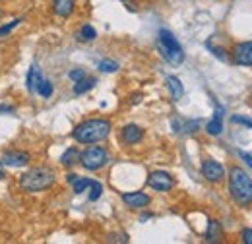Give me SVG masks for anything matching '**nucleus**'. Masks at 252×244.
Instances as JSON below:
<instances>
[{"mask_svg": "<svg viewBox=\"0 0 252 244\" xmlns=\"http://www.w3.org/2000/svg\"><path fill=\"white\" fill-rule=\"evenodd\" d=\"M53 10L57 16L68 18L74 12V0H53Z\"/></svg>", "mask_w": 252, "mask_h": 244, "instance_id": "nucleus-13", "label": "nucleus"}, {"mask_svg": "<svg viewBox=\"0 0 252 244\" xmlns=\"http://www.w3.org/2000/svg\"><path fill=\"white\" fill-rule=\"evenodd\" d=\"M76 179H78V175H68V183H70V184L74 183Z\"/></svg>", "mask_w": 252, "mask_h": 244, "instance_id": "nucleus-32", "label": "nucleus"}, {"mask_svg": "<svg viewBox=\"0 0 252 244\" xmlns=\"http://www.w3.org/2000/svg\"><path fill=\"white\" fill-rule=\"evenodd\" d=\"M0 18H2V10H0Z\"/></svg>", "mask_w": 252, "mask_h": 244, "instance_id": "nucleus-33", "label": "nucleus"}, {"mask_svg": "<svg viewBox=\"0 0 252 244\" xmlns=\"http://www.w3.org/2000/svg\"><path fill=\"white\" fill-rule=\"evenodd\" d=\"M55 181H57L55 171H51L49 167H35L22 175L20 186L26 192H43V190H49Z\"/></svg>", "mask_w": 252, "mask_h": 244, "instance_id": "nucleus-3", "label": "nucleus"}, {"mask_svg": "<svg viewBox=\"0 0 252 244\" xmlns=\"http://www.w3.org/2000/svg\"><path fill=\"white\" fill-rule=\"evenodd\" d=\"M35 92L39 93L41 97H45V99H49L51 95H53V84L49 82V80H41V84L37 86V90Z\"/></svg>", "mask_w": 252, "mask_h": 244, "instance_id": "nucleus-19", "label": "nucleus"}, {"mask_svg": "<svg viewBox=\"0 0 252 244\" xmlns=\"http://www.w3.org/2000/svg\"><path fill=\"white\" fill-rule=\"evenodd\" d=\"M239 155H241V159L249 165V167H252V153H247V152H239Z\"/></svg>", "mask_w": 252, "mask_h": 244, "instance_id": "nucleus-28", "label": "nucleus"}, {"mask_svg": "<svg viewBox=\"0 0 252 244\" xmlns=\"http://www.w3.org/2000/svg\"><path fill=\"white\" fill-rule=\"evenodd\" d=\"M14 109L12 107H8V105H0V113H12Z\"/></svg>", "mask_w": 252, "mask_h": 244, "instance_id": "nucleus-30", "label": "nucleus"}, {"mask_svg": "<svg viewBox=\"0 0 252 244\" xmlns=\"http://www.w3.org/2000/svg\"><path fill=\"white\" fill-rule=\"evenodd\" d=\"M68 78H70L72 82H78V80L86 78V70H84V68H76V70H70V72H68Z\"/></svg>", "mask_w": 252, "mask_h": 244, "instance_id": "nucleus-25", "label": "nucleus"}, {"mask_svg": "<svg viewBox=\"0 0 252 244\" xmlns=\"http://www.w3.org/2000/svg\"><path fill=\"white\" fill-rule=\"evenodd\" d=\"M212 51H214V55H216V57H218L220 61H227V57L223 55V53H225L223 49H220V47H216V49H212Z\"/></svg>", "mask_w": 252, "mask_h": 244, "instance_id": "nucleus-29", "label": "nucleus"}, {"mask_svg": "<svg viewBox=\"0 0 252 244\" xmlns=\"http://www.w3.org/2000/svg\"><path fill=\"white\" fill-rule=\"evenodd\" d=\"M241 239H243L245 244H252V229H245V231L241 233Z\"/></svg>", "mask_w": 252, "mask_h": 244, "instance_id": "nucleus-27", "label": "nucleus"}, {"mask_svg": "<svg viewBox=\"0 0 252 244\" xmlns=\"http://www.w3.org/2000/svg\"><path fill=\"white\" fill-rule=\"evenodd\" d=\"M2 179H4V163L0 161V181H2Z\"/></svg>", "mask_w": 252, "mask_h": 244, "instance_id": "nucleus-31", "label": "nucleus"}, {"mask_svg": "<svg viewBox=\"0 0 252 244\" xmlns=\"http://www.w3.org/2000/svg\"><path fill=\"white\" fill-rule=\"evenodd\" d=\"M111 134V122L105 119H92L78 124L72 132V138L78 144H97Z\"/></svg>", "mask_w": 252, "mask_h": 244, "instance_id": "nucleus-1", "label": "nucleus"}, {"mask_svg": "<svg viewBox=\"0 0 252 244\" xmlns=\"http://www.w3.org/2000/svg\"><path fill=\"white\" fill-rule=\"evenodd\" d=\"M142 138H144V130L140 126H136V124H128V126L123 128V132H121V140L125 142L126 146H134Z\"/></svg>", "mask_w": 252, "mask_h": 244, "instance_id": "nucleus-11", "label": "nucleus"}, {"mask_svg": "<svg viewBox=\"0 0 252 244\" xmlns=\"http://www.w3.org/2000/svg\"><path fill=\"white\" fill-rule=\"evenodd\" d=\"M167 88H169V92L173 95V101H179L183 97V93H185V88H183L181 80L175 78V76H169L167 78Z\"/></svg>", "mask_w": 252, "mask_h": 244, "instance_id": "nucleus-14", "label": "nucleus"}, {"mask_svg": "<svg viewBox=\"0 0 252 244\" xmlns=\"http://www.w3.org/2000/svg\"><path fill=\"white\" fill-rule=\"evenodd\" d=\"M148 186L158 190V192H169L175 186V179L165 171H154L148 177Z\"/></svg>", "mask_w": 252, "mask_h": 244, "instance_id": "nucleus-6", "label": "nucleus"}, {"mask_svg": "<svg viewBox=\"0 0 252 244\" xmlns=\"http://www.w3.org/2000/svg\"><path fill=\"white\" fill-rule=\"evenodd\" d=\"M99 70H101V72H107V74H111V72H117V70H119V62H115V61H101V62H99Z\"/></svg>", "mask_w": 252, "mask_h": 244, "instance_id": "nucleus-21", "label": "nucleus"}, {"mask_svg": "<svg viewBox=\"0 0 252 244\" xmlns=\"http://www.w3.org/2000/svg\"><path fill=\"white\" fill-rule=\"evenodd\" d=\"M202 175H204L206 181H210V183H221L223 177H225V169H223V165L218 163V161L206 159V161L202 163Z\"/></svg>", "mask_w": 252, "mask_h": 244, "instance_id": "nucleus-7", "label": "nucleus"}, {"mask_svg": "<svg viewBox=\"0 0 252 244\" xmlns=\"http://www.w3.org/2000/svg\"><path fill=\"white\" fill-rule=\"evenodd\" d=\"M92 183H94L92 179H80V177H78V179L72 183V186H74V192H76V194H82V192H86V190L92 186Z\"/></svg>", "mask_w": 252, "mask_h": 244, "instance_id": "nucleus-20", "label": "nucleus"}, {"mask_svg": "<svg viewBox=\"0 0 252 244\" xmlns=\"http://www.w3.org/2000/svg\"><path fill=\"white\" fill-rule=\"evenodd\" d=\"M123 202L130 210H142V208L150 206L152 198L148 194H144V192H126V194H123Z\"/></svg>", "mask_w": 252, "mask_h": 244, "instance_id": "nucleus-9", "label": "nucleus"}, {"mask_svg": "<svg viewBox=\"0 0 252 244\" xmlns=\"http://www.w3.org/2000/svg\"><path fill=\"white\" fill-rule=\"evenodd\" d=\"M159 49H161V55L165 57V61L173 66H179L185 61V51H183L181 43L169 30L159 31Z\"/></svg>", "mask_w": 252, "mask_h": 244, "instance_id": "nucleus-4", "label": "nucleus"}, {"mask_svg": "<svg viewBox=\"0 0 252 244\" xmlns=\"http://www.w3.org/2000/svg\"><path fill=\"white\" fill-rule=\"evenodd\" d=\"M206 132H208L210 136H220L221 132H223V124H221V119L214 117V121L208 122V126H206Z\"/></svg>", "mask_w": 252, "mask_h": 244, "instance_id": "nucleus-18", "label": "nucleus"}, {"mask_svg": "<svg viewBox=\"0 0 252 244\" xmlns=\"http://www.w3.org/2000/svg\"><path fill=\"white\" fill-rule=\"evenodd\" d=\"M90 188H92V190H90V200H92V202L99 200V198H101V194H103V186H101V183L94 181Z\"/></svg>", "mask_w": 252, "mask_h": 244, "instance_id": "nucleus-23", "label": "nucleus"}, {"mask_svg": "<svg viewBox=\"0 0 252 244\" xmlns=\"http://www.w3.org/2000/svg\"><path fill=\"white\" fill-rule=\"evenodd\" d=\"M233 62L239 66H252V41H243L233 49Z\"/></svg>", "mask_w": 252, "mask_h": 244, "instance_id": "nucleus-8", "label": "nucleus"}, {"mask_svg": "<svg viewBox=\"0 0 252 244\" xmlns=\"http://www.w3.org/2000/svg\"><path fill=\"white\" fill-rule=\"evenodd\" d=\"M95 78H82V80H78V82H74V93L76 95H84V93H88L90 90H94L95 88Z\"/></svg>", "mask_w": 252, "mask_h": 244, "instance_id": "nucleus-15", "label": "nucleus"}, {"mask_svg": "<svg viewBox=\"0 0 252 244\" xmlns=\"http://www.w3.org/2000/svg\"><path fill=\"white\" fill-rule=\"evenodd\" d=\"M80 161L84 165V169L88 171H99L101 167L107 165L109 161V153L101 146H90L84 153H80Z\"/></svg>", "mask_w": 252, "mask_h": 244, "instance_id": "nucleus-5", "label": "nucleus"}, {"mask_svg": "<svg viewBox=\"0 0 252 244\" xmlns=\"http://www.w3.org/2000/svg\"><path fill=\"white\" fill-rule=\"evenodd\" d=\"M95 37H97V31H95L92 26H84L82 31H80V39H82V41H94Z\"/></svg>", "mask_w": 252, "mask_h": 244, "instance_id": "nucleus-22", "label": "nucleus"}, {"mask_svg": "<svg viewBox=\"0 0 252 244\" xmlns=\"http://www.w3.org/2000/svg\"><path fill=\"white\" fill-rule=\"evenodd\" d=\"M32 159V155L26 152H6L2 155V163L8 167H24L28 165Z\"/></svg>", "mask_w": 252, "mask_h": 244, "instance_id": "nucleus-10", "label": "nucleus"}, {"mask_svg": "<svg viewBox=\"0 0 252 244\" xmlns=\"http://www.w3.org/2000/svg\"><path fill=\"white\" fill-rule=\"evenodd\" d=\"M231 121L235 122V124H243V126H249L252 128V119H247V117H241V115H235Z\"/></svg>", "mask_w": 252, "mask_h": 244, "instance_id": "nucleus-26", "label": "nucleus"}, {"mask_svg": "<svg viewBox=\"0 0 252 244\" xmlns=\"http://www.w3.org/2000/svg\"><path fill=\"white\" fill-rule=\"evenodd\" d=\"M80 161V152L76 150V148H70V150H66L63 153V157H61V163H63L64 167H72V165H76Z\"/></svg>", "mask_w": 252, "mask_h": 244, "instance_id": "nucleus-17", "label": "nucleus"}, {"mask_svg": "<svg viewBox=\"0 0 252 244\" xmlns=\"http://www.w3.org/2000/svg\"><path fill=\"white\" fill-rule=\"evenodd\" d=\"M20 22H24V20H14L12 24H8V26H2V28H0V37H6V35H10L14 28H18V26H20Z\"/></svg>", "mask_w": 252, "mask_h": 244, "instance_id": "nucleus-24", "label": "nucleus"}, {"mask_svg": "<svg viewBox=\"0 0 252 244\" xmlns=\"http://www.w3.org/2000/svg\"><path fill=\"white\" fill-rule=\"evenodd\" d=\"M41 80H43L41 70H39L37 66H32V68H30V72H28V80H26L28 90H30V92H35V90H37V86L41 84Z\"/></svg>", "mask_w": 252, "mask_h": 244, "instance_id": "nucleus-16", "label": "nucleus"}, {"mask_svg": "<svg viewBox=\"0 0 252 244\" xmlns=\"http://www.w3.org/2000/svg\"><path fill=\"white\" fill-rule=\"evenodd\" d=\"M223 239V229H221V223L212 219L210 225H208V231H206V241L208 243H220Z\"/></svg>", "mask_w": 252, "mask_h": 244, "instance_id": "nucleus-12", "label": "nucleus"}, {"mask_svg": "<svg viewBox=\"0 0 252 244\" xmlns=\"http://www.w3.org/2000/svg\"><path fill=\"white\" fill-rule=\"evenodd\" d=\"M229 192L239 206L247 208L252 204V179L241 167H233L229 173Z\"/></svg>", "mask_w": 252, "mask_h": 244, "instance_id": "nucleus-2", "label": "nucleus"}]
</instances>
